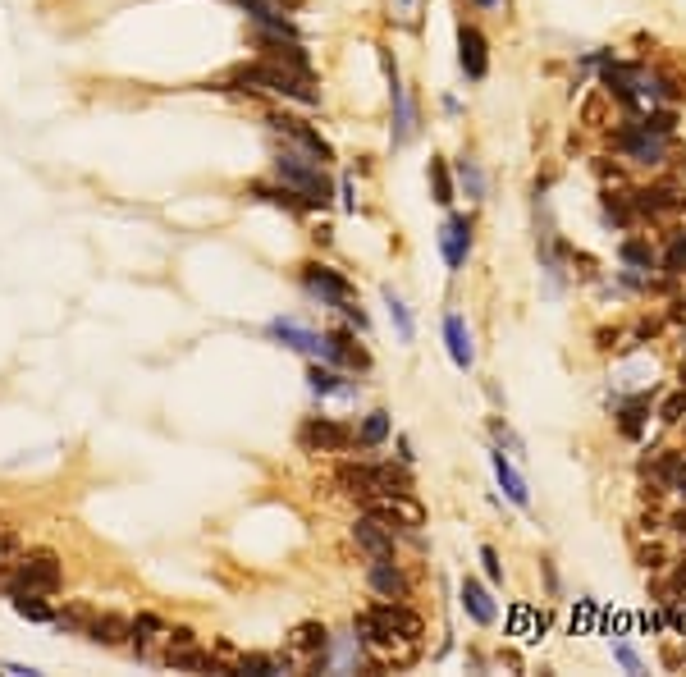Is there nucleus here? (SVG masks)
<instances>
[{"label":"nucleus","mask_w":686,"mask_h":677,"mask_svg":"<svg viewBox=\"0 0 686 677\" xmlns=\"http://www.w3.org/2000/svg\"><path fill=\"white\" fill-rule=\"evenodd\" d=\"M440 252H444V261H449V270L467 266V252H472V220H467V215H449V220H444Z\"/></svg>","instance_id":"12"},{"label":"nucleus","mask_w":686,"mask_h":677,"mask_svg":"<svg viewBox=\"0 0 686 677\" xmlns=\"http://www.w3.org/2000/svg\"><path fill=\"white\" fill-rule=\"evenodd\" d=\"M165 636H170V627H165L156 613H138V618H133V632H129L133 655L138 659H161Z\"/></svg>","instance_id":"13"},{"label":"nucleus","mask_w":686,"mask_h":677,"mask_svg":"<svg viewBox=\"0 0 686 677\" xmlns=\"http://www.w3.org/2000/svg\"><path fill=\"white\" fill-rule=\"evenodd\" d=\"M618 147H622V156L636 165H659L668 156V133L650 129L641 119V124H627V129L618 133Z\"/></svg>","instance_id":"6"},{"label":"nucleus","mask_w":686,"mask_h":677,"mask_svg":"<svg viewBox=\"0 0 686 677\" xmlns=\"http://www.w3.org/2000/svg\"><path fill=\"white\" fill-rule=\"evenodd\" d=\"M307 385H311V394H321V398H357L353 385H343L334 371H321V366H311L307 371Z\"/></svg>","instance_id":"24"},{"label":"nucleus","mask_w":686,"mask_h":677,"mask_svg":"<svg viewBox=\"0 0 686 677\" xmlns=\"http://www.w3.org/2000/svg\"><path fill=\"white\" fill-rule=\"evenodd\" d=\"M430 183H435V202L449 206L453 202V183H449V170H444V161H430Z\"/></svg>","instance_id":"32"},{"label":"nucleus","mask_w":686,"mask_h":677,"mask_svg":"<svg viewBox=\"0 0 686 677\" xmlns=\"http://www.w3.org/2000/svg\"><path fill=\"white\" fill-rule=\"evenodd\" d=\"M668 270L686 275V234H677V238H673V248H668Z\"/></svg>","instance_id":"35"},{"label":"nucleus","mask_w":686,"mask_h":677,"mask_svg":"<svg viewBox=\"0 0 686 677\" xmlns=\"http://www.w3.org/2000/svg\"><path fill=\"white\" fill-rule=\"evenodd\" d=\"M458 179H462V188H467V197H472V202L485 193V174H481V165H476L472 156H462V161H458Z\"/></svg>","instance_id":"29"},{"label":"nucleus","mask_w":686,"mask_h":677,"mask_svg":"<svg viewBox=\"0 0 686 677\" xmlns=\"http://www.w3.org/2000/svg\"><path fill=\"white\" fill-rule=\"evenodd\" d=\"M682 412H686V385L664 403V421H682Z\"/></svg>","instance_id":"36"},{"label":"nucleus","mask_w":686,"mask_h":677,"mask_svg":"<svg viewBox=\"0 0 686 677\" xmlns=\"http://www.w3.org/2000/svg\"><path fill=\"white\" fill-rule=\"evenodd\" d=\"M298 444L307 453H343L353 444V435H348V426H339L334 417H307L298 426Z\"/></svg>","instance_id":"7"},{"label":"nucleus","mask_w":686,"mask_h":677,"mask_svg":"<svg viewBox=\"0 0 686 677\" xmlns=\"http://www.w3.org/2000/svg\"><path fill=\"white\" fill-rule=\"evenodd\" d=\"M366 508L376 517H385V522H394V527H421L426 522V513H421V504L412 499V490H394V495H371L362 499Z\"/></svg>","instance_id":"9"},{"label":"nucleus","mask_w":686,"mask_h":677,"mask_svg":"<svg viewBox=\"0 0 686 677\" xmlns=\"http://www.w3.org/2000/svg\"><path fill=\"white\" fill-rule=\"evenodd\" d=\"M654 476L668 485V490H677V495L686 499V449H673L664 453L659 463H654Z\"/></svg>","instance_id":"23"},{"label":"nucleus","mask_w":686,"mask_h":677,"mask_svg":"<svg viewBox=\"0 0 686 677\" xmlns=\"http://www.w3.org/2000/svg\"><path fill=\"white\" fill-rule=\"evenodd\" d=\"M371 586L380 600H408V581L394 568V559H371Z\"/></svg>","instance_id":"19"},{"label":"nucleus","mask_w":686,"mask_h":677,"mask_svg":"<svg viewBox=\"0 0 686 677\" xmlns=\"http://www.w3.org/2000/svg\"><path fill=\"white\" fill-rule=\"evenodd\" d=\"M385 307H389V321H394L398 339H403V344H412V339H417V325H412V312H408V302L398 298L394 289H385Z\"/></svg>","instance_id":"26"},{"label":"nucleus","mask_w":686,"mask_h":677,"mask_svg":"<svg viewBox=\"0 0 686 677\" xmlns=\"http://www.w3.org/2000/svg\"><path fill=\"white\" fill-rule=\"evenodd\" d=\"M325 650H330V632L321 623H302L289 636V664L302 668H325Z\"/></svg>","instance_id":"8"},{"label":"nucleus","mask_w":686,"mask_h":677,"mask_svg":"<svg viewBox=\"0 0 686 677\" xmlns=\"http://www.w3.org/2000/svg\"><path fill=\"white\" fill-rule=\"evenodd\" d=\"M10 563H19V536H10V531H0V572L10 568Z\"/></svg>","instance_id":"34"},{"label":"nucleus","mask_w":686,"mask_h":677,"mask_svg":"<svg viewBox=\"0 0 686 677\" xmlns=\"http://www.w3.org/2000/svg\"><path fill=\"white\" fill-rule=\"evenodd\" d=\"M490 463H494V476H499V485H504V495L513 499L517 508H526V504H531V490H526L522 472H517V467L508 463V453H504V449H494V453H490Z\"/></svg>","instance_id":"20"},{"label":"nucleus","mask_w":686,"mask_h":677,"mask_svg":"<svg viewBox=\"0 0 686 677\" xmlns=\"http://www.w3.org/2000/svg\"><path fill=\"white\" fill-rule=\"evenodd\" d=\"M645 408H650V398H636V403H627V408H622V430H627V435H641Z\"/></svg>","instance_id":"33"},{"label":"nucleus","mask_w":686,"mask_h":677,"mask_svg":"<svg viewBox=\"0 0 686 677\" xmlns=\"http://www.w3.org/2000/svg\"><path fill=\"white\" fill-rule=\"evenodd\" d=\"M270 129L284 133V138L293 142L298 151H307V156H316V161H330V142L321 138V133H311L302 119H289V115H270Z\"/></svg>","instance_id":"15"},{"label":"nucleus","mask_w":686,"mask_h":677,"mask_svg":"<svg viewBox=\"0 0 686 677\" xmlns=\"http://www.w3.org/2000/svg\"><path fill=\"white\" fill-rule=\"evenodd\" d=\"M339 485H348L357 499L394 495V490H412L408 472H398V467H371V463H348L339 472Z\"/></svg>","instance_id":"5"},{"label":"nucleus","mask_w":686,"mask_h":677,"mask_svg":"<svg viewBox=\"0 0 686 677\" xmlns=\"http://www.w3.org/2000/svg\"><path fill=\"white\" fill-rule=\"evenodd\" d=\"M476 5H485V10H494V5H499V0H476Z\"/></svg>","instance_id":"40"},{"label":"nucleus","mask_w":686,"mask_h":677,"mask_svg":"<svg viewBox=\"0 0 686 677\" xmlns=\"http://www.w3.org/2000/svg\"><path fill=\"white\" fill-rule=\"evenodd\" d=\"M682 385H686V366H682Z\"/></svg>","instance_id":"41"},{"label":"nucleus","mask_w":686,"mask_h":677,"mask_svg":"<svg viewBox=\"0 0 686 677\" xmlns=\"http://www.w3.org/2000/svg\"><path fill=\"white\" fill-rule=\"evenodd\" d=\"M60 591V559L55 554H28L14 563V572L5 577V595H55Z\"/></svg>","instance_id":"4"},{"label":"nucleus","mask_w":686,"mask_h":677,"mask_svg":"<svg viewBox=\"0 0 686 677\" xmlns=\"http://www.w3.org/2000/svg\"><path fill=\"white\" fill-rule=\"evenodd\" d=\"M421 14H426V0H389V19L403 28H417Z\"/></svg>","instance_id":"28"},{"label":"nucleus","mask_w":686,"mask_h":677,"mask_svg":"<svg viewBox=\"0 0 686 677\" xmlns=\"http://www.w3.org/2000/svg\"><path fill=\"white\" fill-rule=\"evenodd\" d=\"M444 344H449V357H453V366H467L476 362V348H472V330H467V321H462L458 312H449L444 316Z\"/></svg>","instance_id":"18"},{"label":"nucleus","mask_w":686,"mask_h":677,"mask_svg":"<svg viewBox=\"0 0 686 677\" xmlns=\"http://www.w3.org/2000/svg\"><path fill=\"white\" fill-rule=\"evenodd\" d=\"M325 362L348 366V371H366V366H371V357H366V348L357 344L348 330H330V334H325Z\"/></svg>","instance_id":"17"},{"label":"nucleus","mask_w":686,"mask_h":677,"mask_svg":"<svg viewBox=\"0 0 686 677\" xmlns=\"http://www.w3.org/2000/svg\"><path fill=\"white\" fill-rule=\"evenodd\" d=\"M302 289L311 293V298H321V307H339L348 321L357 325V330H366V316H362V307H357V293H353V284L343 280L339 270H330V266H302Z\"/></svg>","instance_id":"3"},{"label":"nucleus","mask_w":686,"mask_h":677,"mask_svg":"<svg viewBox=\"0 0 686 677\" xmlns=\"http://www.w3.org/2000/svg\"><path fill=\"white\" fill-rule=\"evenodd\" d=\"M129 632H133V623L129 618H119V613H97L92 627H87V636H92L97 645H124L129 641Z\"/></svg>","instance_id":"22"},{"label":"nucleus","mask_w":686,"mask_h":677,"mask_svg":"<svg viewBox=\"0 0 686 677\" xmlns=\"http://www.w3.org/2000/svg\"><path fill=\"white\" fill-rule=\"evenodd\" d=\"M389 83H394V147H408L417 138V106H412V92L403 87V78L389 69Z\"/></svg>","instance_id":"16"},{"label":"nucleus","mask_w":686,"mask_h":677,"mask_svg":"<svg viewBox=\"0 0 686 677\" xmlns=\"http://www.w3.org/2000/svg\"><path fill=\"white\" fill-rule=\"evenodd\" d=\"M389 440V412H371L362 421V444H385Z\"/></svg>","instance_id":"31"},{"label":"nucleus","mask_w":686,"mask_h":677,"mask_svg":"<svg viewBox=\"0 0 686 677\" xmlns=\"http://www.w3.org/2000/svg\"><path fill=\"white\" fill-rule=\"evenodd\" d=\"M481 563H485V572H490V581H504V563H499V554H494L490 545L481 549Z\"/></svg>","instance_id":"37"},{"label":"nucleus","mask_w":686,"mask_h":677,"mask_svg":"<svg viewBox=\"0 0 686 677\" xmlns=\"http://www.w3.org/2000/svg\"><path fill=\"white\" fill-rule=\"evenodd\" d=\"M275 174L289 193L302 197V206H325L330 202V179L321 174V161L316 156H298V151H284L275 161Z\"/></svg>","instance_id":"2"},{"label":"nucleus","mask_w":686,"mask_h":677,"mask_svg":"<svg viewBox=\"0 0 686 677\" xmlns=\"http://www.w3.org/2000/svg\"><path fill=\"white\" fill-rule=\"evenodd\" d=\"M14 613L28 623H55V613L42 604V595H14Z\"/></svg>","instance_id":"27"},{"label":"nucleus","mask_w":686,"mask_h":677,"mask_svg":"<svg viewBox=\"0 0 686 677\" xmlns=\"http://www.w3.org/2000/svg\"><path fill=\"white\" fill-rule=\"evenodd\" d=\"M604 92L618 101H627V106L636 110V115H654L659 110V101H664V78L650 74V69L641 65H604Z\"/></svg>","instance_id":"1"},{"label":"nucleus","mask_w":686,"mask_h":677,"mask_svg":"<svg viewBox=\"0 0 686 677\" xmlns=\"http://www.w3.org/2000/svg\"><path fill=\"white\" fill-rule=\"evenodd\" d=\"M613 655H618V664H622V668H632V673H641V668H645L641 659H636L632 650H627V645H613Z\"/></svg>","instance_id":"38"},{"label":"nucleus","mask_w":686,"mask_h":677,"mask_svg":"<svg viewBox=\"0 0 686 677\" xmlns=\"http://www.w3.org/2000/svg\"><path fill=\"white\" fill-rule=\"evenodd\" d=\"M353 536H357V545H362L371 559H394V522H385V517H376V513H366V517H357Z\"/></svg>","instance_id":"10"},{"label":"nucleus","mask_w":686,"mask_h":677,"mask_svg":"<svg viewBox=\"0 0 686 677\" xmlns=\"http://www.w3.org/2000/svg\"><path fill=\"white\" fill-rule=\"evenodd\" d=\"M458 65L467 78H485L490 74V42L481 37V28H458Z\"/></svg>","instance_id":"11"},{"label":"nucleus","mask_w":686,"mask_h":677,"mask_svg":"<svg viewBox=\"0 0 686 677\" xmlns=\"http://www.w3.org/2000/svg\"><path fill=\"white\" fill-rule=\"evenodd\" d=\"M92 618H97V609H92V604H83V600H74V604H65V609L55 613V627H65V632L87 636V627H92Z\"/></svg>","instance_id":"25"},{"label":"nucleus","mask_w":686,"mask_h":677,"mask_svg":"<svg viewBox=\"0 0 686 677\" xmlns=\"http://www.w3.org/2000/svg\"><path fill=\"white\" fill-rule=\"evenodd\" d=\"M673 527H677V531H682V536H686V513H682V517H677V522H673Z\"/></svg>","instance_id":"39"},{"label":"nucleus","mask_w":686,"mask_h":677,"mask_svg":"<svg viewBox=\"0 0 686 677\" xmlns=\"http://www.w3.org/2000/svg\"><path fill=\"white\" fill-rule=\"evenodd\" d=\"M622 261H627V266H641V270H654V248L641 243V238H627V243H622Z\"/></svg>","instance_id":"30"},{"label":"nucleus","mask_w":686,"mask_h":677,"mask_svg":"<svg viewBox=\"0 0 686 677\" xmlns=\"http://www.w3.org/2000/svg\"><path fill=\"white\" fill-rule=\"evenodd\" d=\"M270 339H279L284 348H293V353H307V357H325V334L307 330V325L298 321H270Z\"/></svg>","instance_id":"14"},{"label":"nucleus","mask_w":686,"mask_h":677,"mask_svg":"<svg viewBox=\"0 0 686 677\" xmlns=\"http://www.w3.org/2000/svg\"><path fill=\"white\" fill-rule=\"evenodd\" d=\"M462 609H467V618L472 623H481V627H490L494 623V600H490V591H485L481 581H462Z\"/></svg>","instance_id":"21"}]
</instances>
